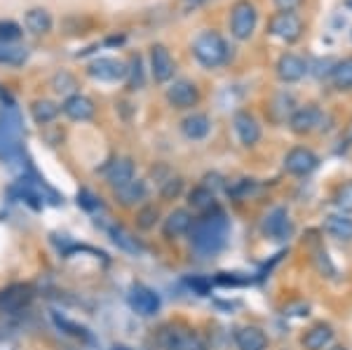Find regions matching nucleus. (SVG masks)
<instances>
[{"instance_id": "f257e3e1", "label": "nucleus", "mask_w": 352, "mask_h": 350, "mask_svg": "<svg viewBox=\"0 0 352 350\" xmlns=\"http://www.w3.org/2000/svg\"><path fill=\"white\" fill-rule=\"evenodd\" d=\"M228 230H230V221L226 217L223 210L219 207H212L207 210L202 219L192 221L190 226V245L200 256H214L217 252H221V247L228 240Z\"/></svg>"}, {"instance_id": "f03ea898", "label": "nucleus", "mask_w": 352, "mask_h": 350, "mask_svg": "<svg viewBox=\"0 0 352 350\" xmlns=\"http://www.w3.org/2000/svg\"><path fill=\"white\" fill-rule=\"evenodd\" d=\"M192 54H195V59L200 61L204 69H219V66L228 64L230 45L217 31H202L192 41Z\"/></svg>"}, {"instance_id": "7ed1b4c3", "label": "nucleus", "mask_w": 352, "mask_h": 350, "mask_svg": "<svg viewBox=\"0 0 352 350\" xmlns=\"http://www.w3.org/2000/svg\"><path fill=\"white\" fill-rule=\"evenodd\" d=\"M258 10L252 0H237L230 8V33L235 41H249L256 31Z\"/></svg>"}, {"instance_id": "20e7f679", "label": "nucleus", "mask_w": 352, "mask_h": 350, "mask_svg": "<svg viewBox=\"0 0 352 350\" xmlns=\"http://www.w3.org/2000/svg\"><path fill=\"white\" fill-rule=\"evenodd\" d=\"M268 33L282 43H296L303 36V19L296 12H275L268 21Z\"/></svg>"}, {"instance_id": "39448f33", "label": "nucleus", "mask_w": 352, "mask_h": 350, "mask_svg": "<svg viewBox=\"0 0 352 350\" xmlns=\"http://www.w3.org/2000/svg\"><path fill=\"white\" fill-rule=\"evenodd\" d=\"M322 122H324V113L317 109L315 104L300 106L289 118V127H292L294 134H310L315 129H320Z\"/></svg>"}, {"instance_id": "423d86ee", "label": "nucleus", "mask_w": 352, "mask_h": 350, "mask_svg": "<svg viewBox=\"0 0 352 350\" xmlns=\"http://www.w3.org/2000/svg\"><path fill=\"white\" fill-rule=\"evenodd\" d=\"M87 73L94 80L118 83L122 78H127V64L120 59H113V56H101V59H96L87 66Z\"/></svg>"}, {"instance_id": "0eeeda50", "label": "nucleus", "mask_w": 352, "mask_h": 350, "mask_svg": "<svg viewBox=\"0 0 352 350\" xmlns=\"http://www.w3.org/2000/svg\"><path fill=\"white\" fill-rule=\"evenodd\" d=\"M317 165H320V157L310 149H303V146H296L285 155V169L294 177H305V174L315 172Z\"/></svg>"}, {"instance_id": "6e6552de", "label": "nucleus", "mask_w": 352, "mask_h": 350, "mask_svg": "<svg viewBox=\"0 0 352 350\" xmlns=\"http://www.w3.org/2000/svg\"><path fill=\"white\" fill-rule=\"evenodd\" d=\"M167 101L174 109H192L200 101V89L190 80H176L172 87L167 89Z\"/></svg>"}, {"instance_id": "1a4fd4ad", "label": "nucleus", "mask_w": 352, "mask_h": 350, "mask_svg": "<svg viewBox=\"0 0 352 350\" xmlns=\"http://www.w3.org/2000/svg\"><path fill=\"white\" fill-rule=\"evenodd\" d=\"M176 64L164 45H153L151 47V73L155 83H167L174 78Z\"/></svg>"}, {"instance_id": "9d476101", "label": "nucleus", "mask_w": 352, "mask_h": 350, "mask_svg": "<svg viewBox=\"0 0 352 350\" xmlns=\"http://www.w3.org/2000/svg\"><path fill=\"white\" fill-rule=\"evenodd\" d=\"M129 306H132L134 313L148 318V315H155L157 310H160V296L153 289H148V287L136 285L134 289L129 292Z\"/></svg>"}, {"instance_id": "9b49d317", "label": "nucleus", "mask_w": 352, "mask_h": 350, "mask_svg": "<svg viewBox=\"0 0 352 350\" xmlns=\"http://www.w3.org/2000/svg\"><path fill=\"white\" fill-rule=\"evenodd\" d=\"M275 69H277V78H280L282 83H296L308 73V64H305L303 56H298L294 52H285L277 59Z\"/></svg>"}, {"instance_id": "f8f14e48", "label": "nucleus", "mask_w": 352, "mask_h": 350, "mask_svg": "<svg viewBox=\"0 0 352 350\" xmlns=\"http://www.w3.org/2000/svg\"><path fill=\"white\" fill-rule=\"evenodd\" d=\"M232 125H235L237 137L244 146H256L261 139V125L258 120L249 111H237L232 118Z\"/></svg>"}, {"instance_id": "ddd939ff", "label": "nucleus", "mask_w": 352, "mask_h": 350, "mask_svg": "<svg viewBox=\"0 0 352 350\" xmlns=\"http://www.w3.org/2000/svg\"><path fill=\"white\" fill-rule=\"evenodd\" d=\"M190 226H192V217L188 210H174L167 219H164L162 233H164V238L174 240V238H181V235L188 233Z\"/></svg>"}, {"instance_id": "4468645a", "label": "nucleus", "mask_w": 352, "mask_h": 350, "mask_svg": "<svg viewBox=\"0 0 352 350\" xmlns=\"http://www.w3.org/2000/svg\"><path fill=\"white\" fill-rule=\"evenodd\" d=\"M64 113L71 120H89V118L94 116V101L89 97H85V94H71L66 101H64Z\"/></svg>"}, {"instance_id": "2eb2a0df", "label": "nucleus", "mask_w": 352, "mask_h": 350, "mask_svg": "<svg viewBox=\"0 0 352 350\" xmlns=\"http://www.w3.org/2000/svg\"><path fill=\"white\" fill-rule=\"evenodd\" d=\"M134 179V162L129 157H118L113 160L109 169H106V182H109L113 188H120V186L129 184Z\"/></svg>"}, {"instance_id": "dca6fc26", "label": "nucleus", "mask_w": 352, "mask_h": 350, "mask_svg": "<svg viewBox=\"0 0 352 350\" xmlns=\"http://www.w3.org/2000/svg\"><path fill=\"white\" fill-rule=\"evenodd\" d=\"M263 230L270 238H277V240L287 238L289 230H292V223H289V214L285 207H277V210H272L268 217H265Z\"/></svg>"}, {"instance_id": "f3484780", "label": "nucleus", "mask_w": 352, "mask_h": 350, "mask_svg": "<svg viewBox=\"0 0 352 350\" xmlns=\"http://www.w3.org/2000/svg\"><path fill=\"white\" fill-rule=\"evenodd\" d=\"M235 343L240 350H265L268 348V338L258 327H242L235 334Z\"/></svg>"}, {"instance_id": "a211bd4d", "label": "nucleus", "mask_w": 352, "mask_h": 350, "mask_svg": "<svg viewBox=\"0 0 352 350\" xmlns=\"http://www.w3.org/2000/svg\"><path fill=\"white\" fill-rule=\"evenodd\" d=\"M181 132L192 141H200L212 132V120L204 113H192V116H188L181 122Z\"/></svg>"}, {"instance_id": "6ab92c4d", "label": "nucleus", "mask_w": 352, "mask_h": 350, "mask_svg": "<svg viewBox=\"0 0 352 350\" xmlns=\"http://www.w3.org/2000/svg\"><path fill=\"white\" fill-rule=\"evenodd\" d=\"M324 230L331 238H336L340 242H350L352 240V219L345 214H329L324 219Z\"/></svg>"}, {"instance_id": "aec40b11", "label": "nucleus", "mask_w": 352, "mask_h": 350, "mask_svg": "<svg viewBox=\"0 0 352 350\" xmlns=\"http://www.w3.org/2000/svg\"><path fill=\"white\" fill-rule=\"evenodd\" d=\"M331 83L333 87L340 89V92H350L352 89V56H345V59L336 61L331 66Z\"/></svg>"}, {"instance_id": "412c9836", "label": "nucleus", "mask_w": 352, "mask_h": 350, "mask_svg": "<svg viewBox=\"0 0 352 350\" xmlns=\"http://www.w3.org/2000/svg\"><path fill=\"white\" fill-rule=\"evenodd\" d=\"M26 28L36 36H43V33H50L52 31V14L47 12L45 8H33L26 12V19H24Z\"/></svg>"}, {"instance_id": "4be33fe9", "label": "nucleus", "mask_w": 352, "mask_h": 350, "mask_svg": "<svg viewBox=\"0 0 352 350\" xmlns=\"http://www.w3.org/2000/svg\"><path fill=\"white\" fill-rule=\"evenodd\" d=\"M331 341H333V331L329 325L312 327V329L305 331V336H303V346L308 350H324Z\"/></svg>"}, {"instance_id": "5701e85b", "label": "nucleus", "mask_w": 352, "mask_h": 350, "mask_svg": "<svg viewBox=\"0 0 352 350\" xmlns=\"http://www.w3.org/2000/svg\"><path fill=\"white\" fill-rule=\"evenodd\" d=\"M116 195H118V202H120L122 207H132L146 197V184L139 182V179H132L129 184L116 188Z\"/></svg>"}, {"instance_id": "b1692460", "label": "nucleus", "mask_w": 352, "mask_h": 350, "mask_svg": "<svg viewBox=\"0 0 352 350\" xmlns=\"http://www.w3.org/2000/svg\"><path fill=\"white\" fill-rule=\"evenodd\" d=\"M31 113H33V120H36L38 125H47V122H52L54 118L59 116V106H56L54 101L41 99L31 106Z\"/></svg>"}, {"instance_id": "393cba45", "label": "nucleus", "mask_w": 352, "mask_h": 350, "mask_svg": "<svg viewBox=\"0 0 352 350\" xmlns=\"http://www.w3.org/2000/svg\"><path fill=\"white\" fill-rule=\"evenodd\" d=\"M26 59H28L26 47H16V45H10V43H0V64L21 66Z\"/></svg>"}, {"instance_id": "a878e982", "label": "nucleus", "mask_w": 352, "mask_h": 350, "mask_svg": "<svg viewBox=\"0 0 352 350\" xmlns=\"http://www.w3.org/2000/svg\"><path fill=\"white\" fill-rule=\"evenodd\" d=\"M52 320H54V325L59 327L61 331H66L68 336H73V338H80V341H85V343H89V341H92V334H89V331L85 329V327L76 325V322H71V320L64 318V315L52 313Z\"/></svg>"}, {"instance_id": "bb28decb", "label": "nucleus", "mask_w": 352, "mask_h": 350, "mask_svg": "<svg viewBox=\"0 0 352 350\" xmlns=\"http://www.w3.org/2000/svg\"><path fill=\"white\" fill-rule=\"evenodd\" d=\"M111 238L113 242H116L118 247H122L124 252H129V254H144V245L141 242H136V238H132V235L127 233L124 228H120V226H113L111 228Z\"/></svg>"}, {"instance_id": "cd10ccee", "label": "nucleus", "mask_w": 352, "mask_h": 350, "mask_svg": "<svg viewBox=\"0 0 352 350\" xmlns=\"http://www.w3.org/2000/svg\"><path fill=\"white\" fill-rule=\"evenodd\" d=\"M190 205L192 207H197V210H212L214 207V190L209 188V186H197V188H192L190 190Z\"/></svg>"}, {"instance_id": "c85d7f7f", "label": "nucleus", "mask_w": 352, "mask_h": 350, "mask_svg": "<svg viewBox=\"0 0 352 350\" xmlns=\"http://www.w3.org/2000/svg\"><path fill=\"white\" fill-rule=\"evenodd\" d=\"M333 202L340 212L350 214L352 212V182H345L343 186H338L336 195H333Z\"/></svg>"}, {"instance_id": "c756f323", "label": "nucleus", "mask_w": 352, "mask_h": 350, "mask_svg": "<svg viewBox=\"0 0 352 350\" xmlns=\"http://www.w3.org/2000/svg\"><path fill=\"white\" fill-rule=\"evenodd\" d=\"M129 66H132V69H127V76H132V80H129V87H132V89H141V87H144V64H141V56L136 54Z\"/></svg>"}, {"instance_id": "7c9ffc66", "label": "nucleus", "mask_w": 352, "mask_h": 350, "mask_svg": "<svg viewBox=\"0 0 352 350\" xmlns=\"http://www.w3.org/2000/svg\"><path fill=\"white\" fill-rule=\"evenodd\" d=\"M155 221H157V207H153V205L144 207V210H139V214H136V226L144 230L153 228Z\"/></svg>"}, {"instance_id": "2f4dec72", "label": "nucleus", "mask_w": 352, "mask_h": 350, "mask_svg": "<svg viewBox=\"0 0 352 350\" xmlns=\"http://www.w3.org/2000/svg\"><path fill=\"white\" fill-rule=\"evenodd\" d=\"M21 38V26L14 21H0V43H14Z\"/></svg>"}, {"instance_id": "473e14b6", "label": "nucleus", "mask_w": 352, "mask_h": 350, "mask_svg": "<svg viewBox=\"0 0 352 350\" xmlns=\"http://www.w3.org/2000/svg\"><path fill=\"white\" fill-rule=\"evenodd\" d=\"M52 87L56 92H71V89L76 87V80H73L71 73H56L52 78Z\"/></svg>"}, {"instance_id": "72a5a7b5", "label": "nucleus", "mask_w": 352, "mask_h": 350, "mask_svg": "<svg viewBox=\"0 0 352 350\" xmlns=\"http://www.w3.org/2000/svg\"><path fill=\"white\" fill-rule=\"evenodd\" d=\"M181 188H184V182L181 179H169V182H164L162 186V197L164 200H172L181 193Z\"/></svg>"}, {"instance_id": "f704fd0d", "label": "nucleus", "mask_w": 352, "mask_h": 350, "mask_svg": "<svg viewBox=\"0 0 352 350\" xmlns=\"http://www.w3.org/2000/svg\"><path fill=\"white\" fill-rule=\"evenodd\" d=\"M92 200H96V197L89 193V190H82V193L78 195V202H80L82 207H87V210H94V207L99 205V202H92Z\"/></svg>"}, {"instance_id": "c9c22d12", "label": "nucleus", "mask_w": 352, "mask_h": 350, "mask_svg": "<svg viewBox=\"0 0 352 350\" xmlns=\"http://www.w3.org/2000/svg\"><path fill=\"white\" fill-rule=\"evenodd\" d=\"M303 0H275V5L282 10V12H294Z\"/></svg>"}, {"instance_id": "e433bc0d", "label": "nucleus", "mask_w": 352, "mask_h": 350, "mask_svg": "<svg viewBox=\"0 0 352 350\" xmlns=\"http://www.w3.org/2000/svg\"><path fill=\"white\" fill-rule=\"evenodd\" d=\"M207 0H184L186 8H200V5H204Z\"/></svg>"}, {"instance_id": "4c0bfd02", "label": "nucleus", "mask_w": 352, "mask_h": 350, "mask_svg": "<svg viewBox=\"0 0 352 350\" xmlns=\"http://www.w3.org/2000/svg\"><path fill=\"white\" fill-rule=\"evenodd\" d=\"M345 137H348V141H350V144H352V125L348 127V134H345Z\"/></svg>"}, {"instance_id": "58836bf2", "label": "nucleus", "mask_w": 352, "mask_h": 350, "mask_svg": "<svg viewBox=\"0 0 352 350\" xmlns=\"http://www.w3.org/2000/svg\"><path fill=\"white\" fill-rule=\"evenodd\" d=\"M329 350H348V348H343V346H333V348H329Z\"/></svg>"}, {"instance_id": "ea45409f", "label": "nucleus", "mask_w": 352, "mask_h": 350, "mask_svg": "<svg viewBox=\"0 0 352 350\" xmlns=\"http://www.w3.org/2000/svg\"><path fill=\"white\" fill-rule=\"evenodd\" d=\"M113 350H129V348H124V346H116V348H113Z\"/></svg>"}, {"instance_id": "a19ab883", "label": "nucleus", "mask_w": 352, "mask_h": 350, "mask_svg": "<svg viewBox=\"0 0 352 350\" xmlns=\"http://www.w3.org/2000/svg\"><path fill=\"white\" fill-rule=\"evenodd\" d=\"M195 350H200V348H195Z\"/></svg>"}]
</instances>
